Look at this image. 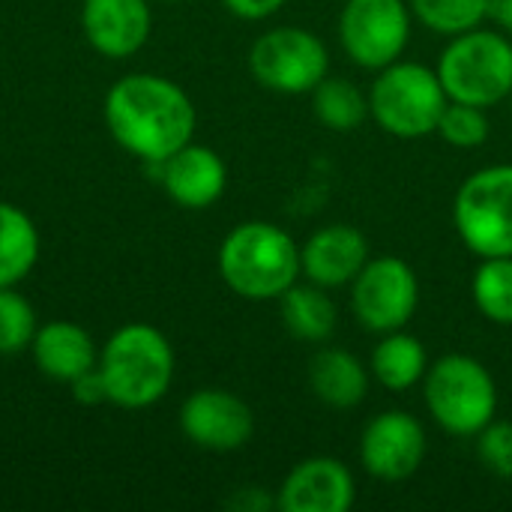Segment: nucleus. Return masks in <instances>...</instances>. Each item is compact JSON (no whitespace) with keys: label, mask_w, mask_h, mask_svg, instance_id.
Wrapping results in <instances>:
<instances>
[{"label":"nucleus","mask_w":512,"mask_h":512,"mask_svg":"<svg viewBox=\"0 0 512 512\" xmlns=\"http://www.w3.org/2000/svg\"><path fill=\"white\" fill-rule=\"evenodd\" d=\"M69 387H72V399H75L78 405H102V402H108L105 381H102L99 369L84 372V375H81V378H75Z\"/></svg>","instance_id":"c85d7f7f"},{"label":"nucleus","mask_w":512,"mask_h":512,"mask_svg":"<svg viewBox=\"0 0 512 512\" xmlns=\"http://www.w3.org/2000/svg\"><path fill=\"white\" fill-rule=\"evenodd\" d=\"M435 72L450 102L495 108L512 93V39L498 27H474L450 36Z\"/></svg>","instance_id":"39448f33"},{"label":"nucleus","mask_w":512,"mask_h":512,"mask_svg":"<svg viewBox=\"0 0 512 512\" xmlns=\"http://www.w3.org/2000/svg\"><path fill=\"white\" fill-rule=\"evenodd\" d=\"M447 102L438 72L414 60H396L378 69L369 87V117L402 141L435 135Z\"/></svg>","instance_id":"423d86ee"},{"label":"nucleus","mask_w":512,"mask_h":512,"mask_svg":"<svg viewBox=\"0 0 512 512\" xmlns=\"http://www.w3.org/2000/svg\"><path fill=\"white\" fill-rule=\"evenodd\" d=\"M411 15L438 36H459L489 18V0H408Z\"/></svg>","instance_id":"b1692460"},{"label":"nucleus","mask_w":512,"mask_h":512,"mask_svg":"<svg viewBox=\"0 0 512 512\" xmlns=\"http://www.w3.org/2000/svg\"><path fill=\"white\" fill-rule=\"evenodd\" d=\"M42 252L36 222L12 201H0V288L21 285Z\"/></svg>","instance_id":"412c9836"},{"label":"nucleus","mask_w":512,"mask_h":512,"mask_svg":"<svg viewBox=\"0 0 512 512\" xmlns=\"http://www.w3.org/2000/svg\"><path fill=\"white\" fill-rule=\"evenodd\" d=\"M279 315L285 330L300 339L321 345L336 333L339 324V309L330 300L327 288L315 282H294L282 297H279Z\"/></svg>","instance_id":"6ab92c4d"},{"label":"nucleus","mask_w":512,"mask_h":512,"mask_svg":"<svg viewBox=\"0 0 512 512\" xmlns=\"http://www.w3.org/2000/svg\"><path fill=\"white\" fill-rule=\"evenodd\" d=\"M96 369L105 381L108 405L144 411L168 396L177 357L159 327L147 321H129L105 339Z\"/></svg>","instance_id":"f03ea898"},{"label":"nucleus","mask_w":512,"mask_h":512,"mask_svg":"<svg viewBox=\"0 0 512 512\" xmlns=\"http://www.w3.org/2000/svg\"><path fill=\"white\" fill-rule=\"evenodd\" d=\"M225 507L237 512H267L276 507V498L267 495V492L258 489V486H243V489H237V492L225 501Z\"/></svg>","instance_id":"c756f323"},{"label":"nucleus","mask_w":512,"mask_h":512,"mask_svg":"<svg viewBox=\"0 0 512 512\" xmlns=\"http://www.w3.org/2000/svg\"><path fill=\"white\" fill-rule=\"evenodd\" d=\"M102 120L117 147L153 168L195 141L198 111L177 81L156 72H129L108 87Z\"/></svg>","instance_id":"f257e3e1"},{"label":"nucleus","mask_w":512,"mask_h":512,"mask_svg":"<svg viewBox=\"0 0 512 512\" xmlns=\"http://www.w3.org/2000/svg\"><path fill=\"white\" fill-rule=\"evenodd\" d=\"M477 459L489 474L512 480V423L492 420L477 435Z\"/></svg>","instance_id":"bb28decb"},{"label":"nucleus","mask_w":512,"mask_h":512,"mask_svg":"<svg viewBox=\"0 0 512 512\" xmlns=\"http://www.w3.org/2000/svg\"><path fill=\"white\" fill-rule=\"evenodd\" d=\"M177 423L183 438L207 453L243 450L255 435L252 408L237 393L222 387H204L186 396Z\"/></svg>","instance_id":"9b49d317"},{"label":"nucleus","mask_w":512,"mask_h":512,"mask_svg":"<svg viewBox=\"0 0 512 512\" xmlns=\"http://www.w3.org/2000/svg\"><path fill=\"white\" fill-rule=\"evenodd\" d=\"M507 102H510V108H512V93H510V99H507Z\"/></svg>","instance_id":"473e14b6"},{"label":"nucleus","mask_w":512,"mask_h":512,"mask_svg":"<svg viewBox=\"0 0 512 512\" xmlns=\"http://www.w3.org/2000/svg\"><path fill=\"white\" fill-rule=\"evenodd\" d=\"M429 417L453 438H477L498 414V384L471 354H444L423 378Z\"/></svg>","instance_id":"20e7f679"},{"label":"nucleus","mask_w":512,"mask_h":512,"mask_svg":"<svg viewBox=\"0 0 512 512\" xmlns=\"http://www.w3.org/2000/svg\"><path fill=\"white\" fill-rule=\"evenodd\" d=\"M309 96L315 120L330 132H354L369 120V93L348 78L327 75Z\"/></svg>","instance_id":"4be33fe9"},{"label":"nucleus","mask_w":512,"mask_h":512,"mask_svg":"<svg viewBox=\"0 0 512 512\" xmlns=\"http://www.w3.org/2000/svg\"><path fill=\"white\" fill-rule=\"evenodd\" d=\"M288 0H222V6L240 21H267L273 18Z\"/></svg>","instance_id":"cd10ccee"},{"label":"nucleus","mask_w":512,"mask_h":512,"mask_svg":"<svg viewBox=\"0 0 512 512\" xmlns=\"http://www.w3.org/2000/svg\"><path fill=\"white\" fill-rule=\"evenodd\" d=\"M354 501L357 480L336 456H309L297 462L276 492V510L282 512H348Z\"/></svg>","instance_id":"ddd939ff"},{"label":"nucleus","mask_w":512,"mask_h":512,"mask_svg":"<svg viewBox=\"0 0 512 512\" xmlns=\"http://www.w3.org/2000/svg\"><path fill=\"white\" fill-rule=\"evenodd\" d=\"M372 258L369 237L345 222H333L318 228L303 246H300V267L306 282H315L321 288H342L357 279V273Z\"/></svg>","instance_id":"dca6fc26"},{"label":"nucleus","mask_w":512,"mask_h":512,"mask_svg":"<svg viewBox=\"0 0 512 512\" xmlns=\"http://www.w3.org/2000/svg\"><path fill=\"white\" fill-rule=\"evenodd\" d=\"M426 369H429V354H426L423 342L405 330L384 333L369 360L372 378L390 393L414 390L417 384H423Z\"/></svg>","instance_id":"aec40b11"},{"label":"nucleus","mask_w":512,"mask_h":512,"mask_svg":"<svg viewBox=\"0 0 512 512\" xmlns=\"http://www.w3.org/2000/svg\"><path fill=\"white\" fill-rule=\"evenodd\" d=\"M39 330L30 300L12 288H0V357H15L30 351V342Z\"/></svg>","instance_id":"393cba45"},{"label":"nucleus","mask_w":512,"mask_h":512,"mask_svg":"<svg viewBox=\"0 0 512 512\" xmlns=\"http://www.w3.org/2000/svg\"><path fill=\"white\" fill-rule=\"evenodd\" d=\"M162 3H177V0H162Z\"/></svg>","instance_id":"2f4dec72"},{"label":"nucleus","mask_w":512,"mask_h":512,"mask_svg":"<svg viewBox=\"0 0 512 512\" xmlns=\"http://www.w3.org/2000/svg\"><path fill=\"white\" fill-rule=\"evenodd\" d=\"M471 297L486 321L512 327V255L480 258L471 282Z\"/></svg>","instance_id":"5701e85b"},{"label":"nucleus","mask_w":512,"mask_h":512,"mask_svg":"<svg viewBox=\"0 0 512 512\" xmlns=\"http://www.w3.org/2000/svg\"><path fill=\"white\" fill-rule=\"evenodd\" d=\"M249 72L264 90L303 96L330 75V51L318 33L297 24H282L252 42Z\"/></svg>","instance_id":"6e6552de"},{"label":"nucleus","mask_w":512,"mask_h":512,"mask_svg":"<svg viewBox=\"0 0 512 512\" xmlns=\"http://www.w3.org/2000/svg\"><path fill=\"white\" fill-rule=\"evenodd\" d=\"M489 21L512 39V0H489Z\"/></svg>","instance_id":"7c9ffc66"},{"label":"nucleus","mask_w":512,"mask_h":512,"mask_svg":"<svg viewBox=\"0 0 512 512\" xmlns=\"http://www.w3.org/2000/svg\"><path fill=\"white\" fill-rule=\"evenodd\" d=\"M81 33L105 60L135 57L150 33V0H81Z\"/></svg>","instance_id":"4468645a"},{"label":"nucleus","mask_w":512,"mask_h":512,"mask_svg":"<svg viewBox=\"0 0 512 512\" xmlns=\"http://www.w3.org/2000/svg\"><path fill=\"white\" fill-rule=\"evenodd\" d=\"M459 240L480 258L512 255V165H486L453 198Z\"/></svg>","instance_id":"0eeeda50"},{"label":"nucleus","mask_w":512,"mask_h":512,"mask_svg":"<svg viewBox=\"0 0 512 512\" xmlns=\"http://www.w3.org/2000/svg\"><path fill=\"white\" fill-rule=\"evenodd\" d=\"M420 306V282L408 261L381 255L369 258L351 282V312L369 333L405 330Z\"/></svg>","instance_id":"9d476101"},{"label":"nucleus","mask_w":512,"mask_h":512,"mask_svg":"<svg viewBox=\"0 0 512 512\" xmlns=\"http://www.w3.org/2000/svg\"><path fill=\"white\" fill-rule=\"evenodd\" d=\"M159 171V183L165 195L183 207V210H207L213 207L228 186V165L225 159L207 147L189 141L183 150L168 156L162 165H153Z\"/></svg>","instance_id":"2eb2a0df"},{"label":"nucleus","mask_w":512,"mask_h":512,"mask_svg":"<svg viewBox=\"0 0 512 512\" xmlns=\"http://www.w3.org/2000/svg\"><path fill=\"white\" fill-rule=\"evenodd\" d=\"M216 264L222 282L252 303L279 300L303 276L297 240L264 219H249L231 228L219 246Z\"/></svg>","instance_id":"7ed1b4c3"},{"label":"nucleus","mask_w":512,"mask_h":512,"mask_svg":"<svg viewBox=\"0 0 512 512\" xmlns=\"http://www.w3.org/2000/svg\"><path fill=\"white\" fill-rule=\"evenodd\" d=\"M411 24L408 0H345L339 12V42L354 66L378 72L402 60L411 42Z\"/></svg>","instance_id":"1a4fd4ad"},{"label":"nucleus","mask_w":512,"mask_h":512,"mask_svg":"<svg viewBox=\"0 0 512 512\" xmlns=\"http://www.w3.org/2000/svg\"><path fill=\"white\" fill-rule=\"evenodd\" d=\"M426 459V429L408 411H381L360 435V465L381 483L411 480Z\"/></svg>","instance_id":"f8f14e48"},{"label":"nucleus","mask_w":512,"mask_h":512,"mask_svg":"<svg viewBox=\"0 0 512 512\" xmlns=\"http://www.w3.org/2000/svg\"><path fill=\"white\" fill-rule=\"evenodd\" d=\"M369 375L366 363L345 348H321L309 360V387L315 399L336 411L357 408L366 399Z\"/></svg>","instance_id":"a211bd4d"},{"label":"nucleus","mask_w":512,"mask_h":512,"mask_svg":"<svg viewBox=\"0 0 512 512\" xmlns=\"http://www.w3.org/2000/svg\"><path fill=\"white\" fill-rule=\"evenodd\" d=\"M489 132H492V123H489L486 108H477L468 102H447L441 123H438V135L450 147H459V150H474L486 144Z\"/></svg>","instance_id":"a878e982"},{"label":"nucleus","mask_w":512,"mask_h":512,"mask_svg":"<svg viewBox=\"0 0 512 512\" xmlns=\"http://www.w3.org/2000/svg\"><path fill=\"white\" fill-rule=\"evenodd\" d=\"M30 357L45 378L57 384H72L84 372L96 369L99 345L90 336V330H84L81 324L57 318V321L39 324L30 342Z\"/></svg>","instance_id":"f3484780"}]
</instances>
